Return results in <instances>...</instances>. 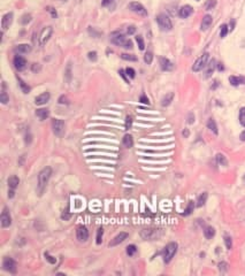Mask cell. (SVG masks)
Segmentation results:
<instances>
[{
  "mask_svg": "<svg viewBox=\"0 0 245 276\" xmlns=\"http://www.w3.org/2000/svg\"><path fill=\"white\" fill-rule=\"evenodd\" d=\"M183 136H184V137H188V136H189V130H188V129H185V130L183 131Z\"/></svg>",
  "mask_w": 245,
  "mask_h": 276,
  "instance_id": "obj_60",
  "label": "cell"
},
{
  "mask_svg": "<svg viewBox=\"0 0 245 276\" xmlns=\"http://www.w3.org/2000/svg\"><path fill=\"white\" fill-rule=\"evenodd\" d=\"M12 22H13V13H7L5 14L1 18V28L3 31H6L9 27H11Z\"/></svg>",
  "mask_w": 245,
  "mask_h": 276,
  "instance_id": "obj_15",
  "label": "cell"
},
{
  "mask_svg": "<svg viewBox=\"0 0 245 276\" xmlns=\"http://www.w3.org/2000/svg\"><path fill=\"white\" fill-rule=\"evenodd\" d=\"M204 235H205V237L207 239H211V238L214 237V235H215V230H214L213 227H206L205 230H204Z\"/></svg>",
  "mask_w": 245,
  "mask_h": 276,
  "instance_id": "obj_28",
  "label": "cell"
},
{
  "mask_svg": "<svg viewBox=\"0 0 245 276\" xmlns=\"http://www.w3.org/2000/svg\"><path fill=\"white\" fill-rule=\"evenodd\" d=\"M0 222H1V227L3 228H7V227H9L12 224V216L7 207H4L3 212H1Z\"/></svg>",
  "mask_w": 245,
  "mask_h": 276,
  "instance_id": "obj_10",
  "label": "cell"
},
{
  "mask_svg": "<svg viewBox=\"0 0 245 276\" xmlns=\"http://www.w3.org/2000/svg\"><path fill=\"white\" fill-rule=\"evenodd\" d=\"M207 197H208V195H207L206 192H204L202 195L199 196L198 200H197V206H198V207H202V206L205 205V202H206L207 200Z\"/></svg>",
  "mask_w": 245,
  "mask_h": 276,
  "instance_id": "obj_29",
  "label": "cell"
},
{
  "mask_svg": "<svg viewBox=\"0 0 245 276\" xmlns=\"http://www.w3.org/2000/svg\"><path fill=\"white\" fill-rule=\"evenodd\" d=\"M119 74H120L121 76L123 77V79H125V82H128V79H127V77H125V71H123V70H120V71H119Z\"/></svg>",
  "mask_w": 245,
  "mask_h": 276,
  "instance_id": "obj_58",
  "label": "cell"
},
{
  "mask_svg": "<svg viewBox=\"0 0 245 276\" xmlns=\"http://www.w3.org/2000/svg\"><path fill=\"white\" fill-rule=\"evenodd\" d=\"M70 216H71V214L69 213V211H68V209H66V211H64V213H62V215H61V219L64 220V221H67V220L70 219Z\"/></svg>",
  "mask_w": 245,
  "mask_h": 276,
  "instance_id": "obj_47",
  "label": "cell"
},
{
  "mask_svg": "<svg viewBox=\"0 0 245 276\" xmlns=\"http://www.w3.org/2000/svg\"><path fill=\"white\" fill-rule=\"evenodd\" d=\"M239 138H241V141H243V142H245V130L243 131L241 134V136H239Z\"/></svg>",
  "mask_w": 245,
  "mask_h": 276,
  "instance_id": "obj_59",
  "label": "cell"
},
{
  "mask_svg": "<svg viewBox=\"0 0 245 276\" xmlns=\"http://www.w3.org/2000/svg\"><path fill=\"white\" fill-rule=\"evenodd\" d=\"M53 33V28L52 27H45V28L42 30V33L39 36V45L44 46L48 42V39L51 38V36Z\"/></svg>",
  "mask_w": 245,
  "mask_h": 276,
  "instance_id": "obj_9",
  "label": "cell"
},
{
  "mask_svg": "<svg viewBox=\"0 0 245 276\" xmlns=\"http://www.w3.org/2000/svg\"><path fill=\"white\" fill-rule=\"evenodd\" d=\"M59 104H62V105H64V104H68V99L64 96L60 97V99H59Z\"/></svg>",
  "mask_w": 245,
  "mask_h": 276,
  "instance_id": "obj_54",
  "label": "cell"
},
{
  "mask_svg": "<svg viewBox=\"0 0 245 276\" xmlns=\"http://www.w3.org/2000/svg\"><path fill=\"white\" fill-rule=\"evenodd\" d=\"M192 13H193V8H192L190 5H185V6L180 8V11H178V15H180V18H189Z\"/></svg>",
  "mask_w": 245,
  "mask_h": 276,
  "instance_id": "obj_18",
  "label": "cell"
},
{
  "mask_svg": "<svg viewBox=\"0 0 245 276\" xmlns=\"http://www.w3.org/2000/svg\"><path fill=\"white\" fill-rule=\"evenodd\" d=\"M18 184H20V178H18V176L13 175V176H11L8 178V187H9V189L15 190V189L18 188Z\"/></svg>",
  "mask_w": 245,
  "mask_h": 276,
  "instance_id": "obj_25",
  "label": "cell"
},
{
  "mask_svg": "<svg viewBox=\"0 0 245 276\" xmlns=\"http://www.w3.org/2000/svg\"><path fill=\"white\" fill-rule=\"evenodd\" d=\"M129 235L127 233H120V234H117L115 237L110 242V248H114V246H116V245L121 244V243H123V242L128 238Z\"/></svg>",
  "mask_w": 245,
  "mask_h": 276,
  "instance_id": "obj_13",
  "label": "cell"
},
{
  "mask_svg": "<svg viewBox=\"0 0 245 276\" xmlns=\"http://www.w3.org/2000/svg\"><path fill=\"white\" fill-rule=\"evenodd\" d=\"M51 175H52V168L51 167H45V168H43L39 171L38 184H37V191H38L39 196H42L43 192L45 191L47 183H48V181L51 178Z\"/></svg>",
  "mask_w": 245,
  "mask_h": 276,
  "instance_id": "obj_1",
  "label": "cell"
},
{
  "mask_svg": "<svg viewBox=\"0 0 245 276\" xmlns=\"http://www.w3.org/2000/svg\"><path fill=\"white\" fill-rule=\"evenodd\" d=\"M228 32H229V27H228L227 24L221 25V31H220V37H221V38H224V37L228 35Z\"/></svg>",
  "mask_w": 245,
  "mask_h": 276,
  "instance_id": "obj_34",
  "label": "cell"
},
{
  "mask_svg": "<svg viewBox=\"0 0 245 276\" xmlns=\"http://www.w3.org/2000/svg\"><path fill=\"white\" fill-rule=\"evenodd\" d=\"M52 129H53L54 135H57V136H61V135L64 134V121L60 120V119H54V120L52 121Z\"/></svg>",
  "mask_w": 245,
  "mask_h": 276,
  "instance_id": "obj_11",
  "label": "cell"
},
{
  "mask_svg": "<svg viewBox=\"0 0 245 276\" xmlns=\"http://www.w3.org/2000/svg\"><path fill=\"white\" fill-rule=\"evenodd\" d=\"M121 58L123 59V60H127V61H137V58L134 55V54H121Z\"/></svg>",
  "mask_w": 245,
  "mask_h": 276,
  "instance_id": "obj_37",
  "label": "cell"
},
{
  "mask_svg": "<svg viewBox=\"0 0 245 276\" xmlns=\"http://www.w3.org/2000/svg\"><path fill=\"white\" fill-rule=\"evenodd\" d=\"M156 22H158L159 28L161 29L162 31H171V28H173V23H171L169 16L163 14V13L156 16Z\"/></svg>",
  "mask_w": 245,
  "mask_h": 276,
  "instance_id": "obj_3",
  "label": "cell"
},
{
  "mask_svg": "<svg viewBox=\"0 0 245 276\" xmlns=\"http://www.w3.org/2000/svg\"><path fill=\"white\" fill-rule=\"evenodd\" d=\"M193 122H195V115H193V114L192 113H190L189 114V117H188V123H193Z\"/></svg>",
  "mask_w": 245,
  "mask_h": 276,
  "instance_id": "obj_53",
  "label": "cell"
},
{
  "mask_svg": "<svg viewBox=\"0 0 245 276\" xmlns=\"http://www.w3.org/2000/svg\"><path fill=\"white\" fill-rule=\"evenodd\" d=\"M217 68H219V70H223V66H222V64H217Z\"/></svg>",
  "mask_w": 245,
  "mask_h": 276,
  "instance_id": "obj_61",
  "label": "cell"
},
{
  "mask_svg": "<svg viewBox=\"0 0 245 276\" xmlns=\"http://www.w3.org/2000/svg\"><path fill=\"white\" fill-rule=\"evenodd\" d=\"M13 64H14V67L16 68L18 71L23 70V69H25V67H27V60H25L23 57L18 55V54L14 58V61H13Z\"/></svg>",
  "mask_w": 245,
  "mask_h": 276,
  "instance_id": "obj_14",
  "label": "cell"
},
{
  "mask_svg": "<svg viewBox=\"0 0 245 276\" xmlns=\"http://www.w3.org/2000/svg\"><path fill=\"white\" fill-rule=\"evenodd\" d=\"M193 208H195V204H193V202H189L188 207L185 208L184 213H183V215L186 216V215H189V214H191V213L193 212Z\"/></svg>",
  "mask_w": 245,
  "mask_h": 276,
  "instance_id": "obj_35",
  "label": "cell"
},
{
  "mask_svg": "<svg viewBox=\"0 0 245 276\" xmlns=\"http://www.w3.org/2000/svg\"><path fill=\"white\" fill-rule=\"evenodd\" d=\"M14 195H15L14 190H13V189H11V190L8 191V198H13V197H14Z\"/></svg>",
  "mask_w": 245,
  "mask_h": 276,
  "instance_id": "obj_57",
  "label": "cell"
},
{
  "mask_svg": "<svg viewBox=\"0 0 245 276\" xmlns=\"http://www.w3.org/2000/svg\"><path fill=\"white\" fill-rule=\"evenodd\" d=\"M66 79H67V82H70L71 79V66L70 64H68L67 66V69H66Z\"/></svg>",
  "mask_w": 245,
  "mask_h": 276,
  "instance_id": "obj_43",
  "label": "cell"
},
{
  "mask_svg": "<svg viewBox=\"0 0 245 276\" xmlns=\"http://www.w3.org/2000/svg\"><path fill=\"white\" fill-rule=\"evenodd\" d=\"M219 269H220V272L224 273L228 270V263L227 262H220L219 263Z\"/></svg>",
  "mask_w": 245,
  "mask_h": 276,
  "instance_id": "obj_46",
  "label": "cell"
},
{
  "mask_svg": "<svg viewBox=\"0 0 245 276\" xmlns=\"http://www.w3.org/2000/svg\"><path fill=\"white\" fill-rule=\"evenodd\" d=\"M144 61H145V64H151L153 61V54L152 52H146L145 55H144Z\"/></svg>",
  "mask_w": 245,
  "mask_h": 276,
  "instance_id": "obj_38",
  "label": "cell"
},
{
  "mask_svg": "<svg viewBox=\"0 0 245 276\" xmlns=\"http://www.w3.org/2000/svg\"><path fill=\"white\" fill-rule=\"evenodd\" d=\"M15 51H16L18 54L29 53V52H31V46L29 45V44H20V45L16 46Z\"/></svg>",
  "mask_w": 245,
  "mask_h": 276,
  "instance_id": "obj_24",
  "label": "cell"
},
{
  "mask_svg": "<svg viewBox=\"0 0 245 276\" xmlns=\"http://www.w3.org/2000/svg\"><path fill=\"white\" fill-rule=\"evenodd\" d=\"M217 6V0H208L206 4H205V8L206 11H211Z\"/></svg>",
  "mask_w": 245,
  "mask_h": 276,
  "instance_id": "obj_36",
  "label": "cell"
},
{
  "mask_svg": "<svg viewBox=\"0 0 245 276\" xmlns=\"http://www.w3.org/2000/svg\"><path fill=\"white\" fill-rule=\"evenodd\" d=\"M76 237L79 242H86L89 238V231L84 226H79L76 230Z\"/></svg>",
  "mask_w": 245,
  "mask_h": 276,
  "instance_id": "obj_12",
  "label": "cell"
},
{
  "mask_svg": "<svg viewBox=\"0 0 245 276\" xmlns=\"http://www.w3.org/2000/svg\"><path fill=\"white\" fill-rule=\"evenodd\" d=\"M229 82H230L231 85L238 86L239 84H245V77H243V76H230Z\"/></svg>",
  "mask_w": 245,
  "mask_h": 276,
  "instance_id": "obj_20",
  "label": "cell"
},
{
  "mask_svg": "<svg viewBox=\"0 0 245 276\" xmlns=\"http://www.w3.org/2000/svg\"><path fill=\"white\" fill-rule=\"evenodd\" d=\"M208 59H210V54L208 53H204L202 57H199L196 62L193 64L192 66V70L195 71V73H198L202 69V68H205L208 64Z\"/></svg>",
  "mask_w": 245,
  "mask_h": 276,
  "instance_id": "obj_4",
  "label": "cell"
},
{
  "mask_svg": "<svg viewBox=\"0 0 245 276\" xmlns=\"http://www.w3.org/2000/svg\"><path fill=\"white\" fill-rule=\"evenodd\" d=\"M128 8L131 12L136 13V14L142 15V16H147V11H146L145 7H144L140 3H138V1H132V3H130V4L128 5Z\"/></svg>",
  "mask_w": 245,
  "mask_h": 276,
  "instance_id": "obj_6",
  "label": "cell"
},
{
  "mask_svg": "<svg viewBox=\"0 0 245 276\" xmlns=\"http://www.w3.org/2000/svg\"><path fill=\"white\" fill-rule=\"evenodd\" d=\"M159 64H160V67H161V69H162L163 71H171V70H173V68H174L173 62H171V60H168L167 58H160Z\"/></svg>",
  "mask_w": 245,
  "mask_h": 276,
  "instance_id": "obj_16",
  "label": "cell"
},
{
  "mask_svg": "<svg viewBox=\"0 0 245 276\" xmlns=\"http://www.w3.org/2000/svg\"><path fill=\"white\" fill-rule=\"evenodd\" d=\"M135 32H136V28L134 27V25H129L128 28H127V33H128L129 36L134 35Z\"/></svg>",
  "mask_w": 245,
  "mask_h": 276,
  "instance_id": "obj_50",
  "label": "cell"
},
{
  "mask_svg": "<svg viewBox=\"0 0 245 276\" xmlns=\"http://www.w3.org/2000/svg\"><path fill=\"white\" fill-rule=\"evenodd\" d=\"M30 21H31V15L30 14H25L22 16V23H23V24H27V23H29Z\"/></svg>",
  "mask_w": 245,
  "mask_h": 276,
  "instance_id": "obj_49",
  "label": "cell"
},
{
  "mask_svg": "<svg viewBox=\"0 0 245 276\" xmlns=\"http://www.w3.org/2000/svg\"><path fill=\"white\" fill-rule=\"evenodd\" d=\"M50 98H51L50 93H48V92H44V93H42V95H39L38 97H36L35 104H36V105H38V106L45 105L46 103H48Z\"/></svg>",
  "mask_w": 245,
  "mask_h": 276,
  "instance_id": "obj_17",
  "label": "cell"
},
{
  "mask_svg": "<svg viewBox=\"0 0 245 276\" xmlns=\"http://www.w3.org/2000/svg\"><path fill=\"white\" fill-rule=\"evenodd\" d=\"M139 101H140V103H143V104H146V105H149V104H150L149 98H147L146 96H142V97H140V98H139Z\"/></svg>",
  "mask_w": 245,
  "mask_h": 276,
  "instance_id": "obj_52",
  "label": "cell"
},
{
  "mask_svg": "<svg viewBox=\"0 0 245 276\" xmlns=\"http://www.w3.org/2000/svg\"><path fill=\"white\" fill-rule=\"evenodd\" d=\"M47 11L51 12V14H52V16H53V18H57V12L54 11L52 7H47Z\"/></svg>",
  "mask_w": 245,
  "mask_h": 276,
  "instance_id": "obj_56",
  "label": "cell"
},
{
  "mask_svg": "<svg viewBox=\"0 0 245 276\" xmlns=\"http://www.w3.org/2000/svg\"><path fill=\"white\" fill-rule=\"evenodd\" d=\"M207 128H208V129H210V130L212 131L214 135L219 134L217 125V123H215V121H214L213 119H208V121H207Z\"/></svg>",
  "mask_w": 245,
  "mask_h": 276,
  "instance_id": "obj_27",
  "label": "cell"
},
{
  "mask_svg": "<svg viewBox=\"0 0 245 276\" xmlns=\"http://www.w3.org/2000/svg\"><path fill=\"white\" fill-rule=\"evenodd\" d=\"M224 244H226V248L228 250H231L232 248V241H231V237L229 236H224Z\"/></svg>",
  "mask_w": 245,
  "mask_h": 276,
  "instance_id": "obj_41",
  "label": "cell"
},
{
  "mask_svg": "<svg viewBox=\"0 0 245 276\" xmlns=\"http://www.w3.org/2000/svg\"><path fill=\"white\" fill-rule=\"evenodd\" d=\"M18 84H20V88H21L22 92H23V93H29V92H30V88H29V85L27 84L24 81H22L20 77H18Z\"/></svg>",
  "mask_w": 245,
  "mask_h": 276,
  "instance_id": "obj_30",
  "label": "cell"
},
{
  "mask_svg": "<svg viewBox=\"0 0 245 276\" xmlns=\"http://www.w3.org/2000/svg\"><path fill=\"white\" fill-rule=\"evenodd\" d=\"M45 258H46V260L50 263H52V265H54L55 262H57V259L54 258V257H52V255H50L48 253H45Z\"/></svg>",
  "mask_w": 245,
  "mask_h": 276,
  "instance_id": "obj_48",
  "label": "cell"
},
{
  "mask_svg": "<svg viewBox=\"0 0 245 276\" xmlns=\"http://www.w3.org/2000/svg\"><path fill=\"white\" fill-rule=\"evenodd\" d=\"M125 73H127V75H128L129 77L130 78H135L136 76V71L132 69V68H127L125 69Z\"/></svg>",
  "mask_w": 245,
  "mask_h": 276,
  "instance_id": "obj_44",
  "label": "cell"
},
{
  "mask_svg": "<svg viewBox=\"0 0 245 276\" xmlns=\"http://www.w3.org/2000/svg\"><path fill=\"white\" fill-rule=\"evenodd\" d=\"M103 235H104L103 228H99V229H98V231H97V237H96V243H97V244H101V242H103Z\"/></svg>",
  "mask_w": 245,
  "mask_h": 276,
  "instance_id": "obj_33",
  "label": "cell"
},
{
  "mask_svg": "<svg viewBox=\"0 0 245 276\" xmlns=\"http://www.w3.org/2000/svg\"><path fill=\"white\" fill-rule=\"evenodd\" d=\"M127 40L128 39L125 38V36L120 31H114L110 33V42L117 46H125Z\"/></svg>",
  "mask_w": 245,
  "mask_h": 276,
  "instance_id": "obj_5",
  "label": "cell"
},
{
  "mask_svg": "<svg viewBox=\"0 0 245 276\" xmlns=\"http://www.w3.org/2000/svg\"><path fill=\"white\" fill-rule=\"evenodd\" d=\"M113 1L114 0H103V6H110V4H113Z\"/></svg>",
  "mask_w": 245,
  "mask_h": 276,
  "instance_id": "obj_55",
  "label": "cell"
},
{
  "mask_svg": "<svg viewBox=\"0 0 245 276\" xmlns=\"http://www.w3.org/2000/svg\"><path fill=\"white\" fill-rule=\"evenodd\" d=\"M144 239H149V241H152V239H156L158 237L161 236V231L158 229H144L140 234Z\"/></svg>",
  "mask_w": 245,
  "mask_h": 276,
  "instance_id": "obj_8",
  "label": "cell"
},
{
  "mask_svg": "<svg viewBox=\"0 0 245 276\" xmlns=\"http://www.w3.org/2000/svg\"><path fill=\"white\" fill-rule=\"evenodd\" d=\"M217 161L219 165H221V166H227L228 165V161L227 159H226V156L222 154V153H219V154H217Z\"/></svg>",
  "mask_w": 245,
  "mask_h": 276,
  "instance_id": "obj_31",
  "label": "cell"
},
{
  "mask_svg": "<svg viewBox=\"0 0 245 276\" xmlns=\"http://www.w3.org/2000/svg\"><path fill=\"white\" fill-rule=\"evenodd\" d=\"M136 42H137V44H138L139 46V50H144L145 49V44H144V40H143V38L140 37V36H137L136 37Z\"/></svg>",
  "mask_w": 245,
  "mask_h": 276,
  "instance_id": "obj_42",
  "label": "cell"
},
{
  "mask_svg": "<svg viewBox=\"0 0 245 276\" xmlns=\"http://www.w3.org/2000/svg\"><path fill=\"white\" fill-rule=\"evenodd\" d=\"M215 67H217L215 60H211L210 64H207V69L206 71H205V78H208L212 76V74H213L214 70H215Z\"/></svg>",
  "mask_w": 245,
  "mask_h": 276,
  "instance_id": "obj_22",
  "label": "cell"
},
{
  "mask_svg": "<svg viewBox=\"0 0 245 276\" xmlns=\"http://www.w3.org/2000/svg\"><path fill=\"white\" fill-rule=\"evenodd\" d=\"M122 143H123V145H125V147H127V149H131L132 146H134V138H132L131 135H125V137H123V139H122Z\"/></svg>",
  "mask_w": 245,
  "mask_h": 276,
  "instance_id": "obj_23",
  "label": "cell"
},
{
  "mask_svg": "<svg viewBox=\"0 0 245 276\" xmlns=\"http://www.w3.org/2000/svg\"><path fill=\"white\" fill-rule=\"evenodd\" d=\"M212 22H213V18H212V16H211V15H205V16L202 18L200 29H202V31L207 30V29H208L211 25H212Z\"/></svg>",
  "mask_w": 245,
  "mask_h": 276,
  "instance_id": "obj_19",
  "label": "cell"
},
{
  "mask_svg": "<svg viewBox=\"0 0 245 276\" xmlns=\"http://www.w3.org/2000/svg\"><path fill=\"white\" fill-rule=\"evenodd\" d=\"M177 252V244L175 242H171L169 244L166 245V248L163 250V261L168 263L171 261V259L174 258V255Z\"/></svg>",
  "mask_w": 245,
  "mask_h": 276,
  "instance_id": "obj_2",
  "label": "cell"
},
{
  "mask_svg": "<svg viewBox=\"0 0 245 276\" xmlns=\"http://www.w3.org/2000/svg\"><path fill=\"white\" fill-rule=\"evenodd\" d=\"M137 252V248H136V245H129V246H127V254L128 255H134Z\"/></svg>",
  "mask_w": 245,
  "mask_h": 276,
  "instance_id": "obj_39",
  "label": "cell"
},
{
  "mask_svg": "<svg viewBox=\"0 0 245 276\" xmlns=\"http://www.w3.org/2000/svg\"><path fill=\"white\" fill-rule=\"evenodd\" d=\"M0 101L4 104V105H6V104L9 101V98H8L7 93H6L5 91H3L1 92V95H0Z\"/></svg>",
  "mask_w": 245,
  "mask_h": 276,
  "instance_id": "obj_40",
  "label": "cell"
},
{
  "mask_svg": "<svg viewBox=\"0 0 245 276\" xmlns=\"http://www.w3.org/2000/svg\"><path fill=\"white\" fill-rule=\"evenodd\" d=\"M3 267L6 272H9L12 274H15L16 273V269H18V265L15 262L14 259L9 258V257H5L4 260H3Z\"/></svg>",
  "mask_w": 245,
  "mask_h": 276,
  "instance_id": "obj_7",
  "label": "cell"
},
{
  "mask_svg": "<svg viewBox=\"0 0 245 276\" xmlns=\"http://www.w3.org/2000/svg\"><path fill=\"white\" fill-rule=\"evenodd\" d=\"M131 125H132V117L127 116V119H125V129L129 130V129L131 128Z\"/></svg>",
  "mask_w": 245,
  "mask_h": 276,
  "instance_id": "obj_45",
  "label": "cell"
},
{
  "mask_svg": "<svg viewBox=\"0 0 245 276\" xmlns=\"http://www.w3.org/2000/svg\"><path fill=\"white\" fill-rule=\"evenodd\" d=\"M173 99H174V93H173V92H169L168 95H166V96L162 98V100H161V105H162L163 107L168 106V105H171Z\"/></svg>",
  "mask_w": 245,
  "mask_h": 276,
  "instance_id": "obj_26",
  "label": "cell"
},
{
  "mask_svg": "<svg viewBox=\"0 0 245 276\" xmlns=\"http://www.w3.org/2000/svg\"><path fill=\"white\" fill-rule=\"evenodd\" d=\"M239 123L241 125L245 127V107H242L241 110H239Z\"/></svg>",
  "mask_w": 245,
  "mask_h": 276,
  "instance_id": "obj_32",
  "label": "cell"
},
{
  "mask_svg": "<svg viewBox=\"0 0 245 276\" xmlns=\"http://www.w3.org/2000/svg\"><path fill=\"white\" fill-rule=\"evenodd\" d=\"M36 115H37V117H38L40 121H44L50 116V112H48V110H46V108H39V110H36Z\"/></svg>",
  "mask_w": 245,
  "mask_h": 276,
  "instance_id": "obj_21",
  "label": "cell"
},
{
  "mask_svg": "<svg viewBox=\"0 0 245 276\" xmlns=\"http://www.w3.org/2000/svg\"><path fill=\"white\" fill-rule=\"evenodd\" d=\"M88 58H89V60H91V61H96L97 60V53L96 52H89V53H88Z\"/></svg>",
  "mask_w": 245,
  "mask_h": 276,
  "instance_id": "obj_51",
  "label": "cell"
}]
</instances>
